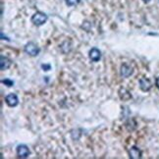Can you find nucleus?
Instances as JSON below:
<instances>
[{"label": "nucleus", "instance_id": "f257e3e1", "mask_svg": "<svg viewBox=\"0 0 159 159\" xmlns=\"http://www.w3.org/2000/svg\"><path fill=\"white\" fill-rule=\"evenodd\" d=\"M47 19H48V16L45 13H42V12H36V13H34L30 21H32V23L34 26L40 27L42 25H44L47 21Z\"/></svg>", "mask_w": 159, "mask_h": 159}, {"label": "nucleus", "instance_id": "f03ea898", "mask_svg": "<svg viewBox=\"0 0 159 159\" xmlns=\"http://www.w3.org/2000/svg\"><path fill=\"white\" fill-rule=\"evenodd\" d=\"M24 50H25V52L28 55H30V56L35 57V56H38V55L39 54L40 48L38 46V44L34 43V42L30 41L25 45V47H24Z\"/></svg>", "mask_w": 159, "mask_h": 159}, {"label": "nucleus", "instance_id": "7ed1b4c3", "mask_svg": "<svg viewBox=\"0 0 159 159\" xmlns=\"http://www.w3.org/2000/svg\"><path fill=\"white\" fill-rule=\"evenodd\" d=\"M17 155L20 158H28L29 155L30 154V150L26 144H19L17 146Z\"/></svg>", "mask_w": 159, "mask_h": 159}, {"label": "nucleus", "instance_id": "20e7f679", "mask_svg": "<svg viewBox=\"0 0 159 159\" xmlns=\"http://www.w3.org/2000/svg\"><path fill=\"white\" fill-rule=\"evenodd\" d=\"M5 102L10 107H16L19 104V99L16 93H9L5 96Z\"/></svg>", "mask_w": 159, "mask_h": 159}, {"label": "nucleus", "instance_id": "39448f33", "mask_svg": "<svg viewBox=\"0 0 159 159\" xmlns=\"http://www.w3.org/2000/svg\"><path fill=\"white\" fill-rule=\"evenodd\" d=\"M89 57L93 62H98L101 59V52L98 48L93 47L89 52Z\"/></svg>", "mask_w": 159, "mask_h": 159}, {"label": "nucleus", "instance_id": "423d86ee", "mask_svg": "<svg viewBox=\"0 0 159 159\" xmlns=\"http://www.w3.org/2000/svg\"><path fill=\"white\" fill-rule=\"evenodd\" d=\"M128 153H129V156L130 158L132 159H139V158H142V155H143V152L140 150L139 148L137 146H131L128 150Z\"/></svg>", "mask_w": 159, "mask_h": 159}, {"label": "nucleus", "instance_id": "0eeeda50", "mask_svg": "<svg viewBox=\"0 0 159 159\" xmlns=\"http://www.w3.org/2000/svg\"><path fill=\"white\" fill-rule=\"evenodd\" d=\"M134 70L131 66H129L128 64L124 63L121 66V70H120V75L123 78H129L131 75H133Z\"/></svg>", "mask_w": 159, "mask_h": 159}, {"label": "nucleus", "instance_id": "6e6552de", "mask_svg": "<svg viewBox=\"0 0 159 159\" xmlns=\"http://www.w3.org/2000/svg\"><path fill=\"white\" fill-rule=\"evenodd\" d=\"M11 64H12V61L8 57L1 55V57H0V69H1V71H5L9 69Z\"/></svg>", "mask_w": 159, "mask_h": 159}, {"label": "nucleus", "instance_id": "1a4fd4ad", "mask_svg": "<svg viewBox=\"0 0 159 159\" xmlns=\"http://www.w3.org/2000/svg\"><path fill=\"white\" fill-rule=\"evenodd\" d=\"M139 88L143 91H148L151 89L150 81L146 78H142L139 80Z\"/></svg>", "mask_w": 159, "mask_h": 159}, {"label": "nucleus", "instance_id": "9d476101", "mask_svg": "<svg viewBox=\"0 0 159 159\" xmlns=\"http://www.w3.org/2000/svg\"><path fill=\"white\" fill-rule=\"evenodd\" d=\"M119 96L122 100H129L130 98H132V94L130 93V91L124 88H121L119 89Z\"/></svg>", "mask_w": 159, "mask_h": 159}, {"label": "nucleus", "instance_id": "9b49d317", "mask_svg": "<svg viewBox=\"0 0 159 159\" xmlns=\"http://www.w3.org/2000/svg\"><path fill=\"white\" fill-rule=\"evenodd\" d=\"M65 2L68 6H76L81 2V0H65Z\"/></svg>", "mask_w": 159, "mask_h": 159}, {"label": "nucleus", "instance_id": "f8f14e48", "mask_svg": "<svg viewBox=\"0 0 159 159\" xmlns=\"http://www.w3.org/2000/svg\"><path fill=\"white\" fill-rule=\"evenodd\" d=\"M2 84H5V85H7V87H13L14 85V82L12 81V80L10 79H5V80H2Z\"/></svg>", "mask_w": 159, "mask_h": 159}, {"label": "nucleus", "instance_id": "ddd939ff", "mask_svg": "<svg viewBox=\"0 0 159 159\" xmlns=\"http://www.w3.org/2000/svg\"><path fill=\"white\" fill-rule=\"evenodd\" d=\"M41 68L43 69V71H49L51 69V66L49 64H42Z\"/></svg>", "mask_w": 159, "mask_h": 159}, {"label": "nucleus", "instance_id": "4468645a", "mask_svg": "<svg viewBox=\"0 0 159 159\" xmlns=\"http://www.w3.org/2000/svg\"><path fill=\"white\" fill-rule=\"evenodd\" d=\"M155 84H156V87L159 89V77L156 79V81H155Z\"/></svg>", "mask_w": 159, "mask_h": 159}, {"label": "nucleus", "instance_id": "2eb2a0df", "mask_svg": "<svg viewBox=\"0 0 159 159\" xmlns=\"http://www.w3.org/2000/svg\"><path fill=\"white\" fill-rule=\"evenodd\" d=\"M143 1L144 3H148V2L150 1V0H143Z\"/></svg>", "mask_w": 159, "mask_h": 159}]
</instances>
